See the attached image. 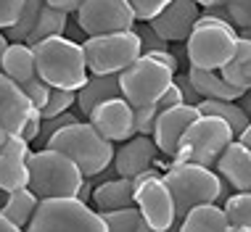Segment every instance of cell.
<instances>
[{
	"label": "cell",
	"mask_w": 251,
	"mask_h": 232,
	"mask_svg": "<svg viewBox=\"0 0 251 232\" xmlns=\"http://www.w3.org/2000/svg\"><path fill=\"white\" fill-rule=\"evenodd\" d=\"M177 64L180 61L172 47L169 50L140 53L125 71H119L122 98L132 108L156 103L167 93V87L172 85L175 74H177Z\"/></svg>",
	"instance_id": "1"
},
{
	"label": "cell",
	"mask_w": 251,
	"mask_h": 232,
	"mask_svg": "<svg viewBox=\"0 0 251 232\" xmlns=\"http://www.w3.org/2000/svg\"><path fill=\"white\" fill-rule=\"evenodd\" d=\"M35 50V66L37 77L45 79L50 87L61 90H79L87 79V61H85V47L82 43L56 35L48 40H40L32 45Z\"/></svg>",
	"instance_id": "2"
},
{
	"label": "cell",
	"mask_w": 251,
	"mask_h": 232,
	"mask_svg": "<svg viewBox=\"0 0 251 232\" xmlns=\"http://www.w3.org/2000/svg\"><path fill=\"white\" fill-rule=\"evenodd\" d=\"M45 148H53V151H61L64 156H69L87 180L103 174L106 169L111 166L114 151H117L114 142L106 140L87 119L58 129V132L48 140Z\"/></svg>",
	"instance_id": "3"
},
{
	"label": "cell",
	"mask_w": 251,
	"mask_h": 232,
	"mask_svg": "<svg viewBox=\"0 0 251 232\" xmlns=\"http://www.w3.org/2000/svg\"><path fill=\"white\" fill-rule=\"evenodd\" d=\"M29 187L40 201L48 198H77L85 174L69 156L53 148H37L29 153Z\"/></svg>",
	"instance_id": "4"
},
{
	"label": "cell",
	"mask_w": 251,
	"mask_h": 232,
	"mask_svg": "<svg viewBox=\"0 0 251 232\" xmlns=\"http://www.w3.org/2000/svg\"><path fill=\"white\" fill-rule=\"evenodd\" d=\"M235 45H238V29L233 24L212 16H201L185 40V56L188 64L196 69L220 71L233 58Z\"/></svg>",
	"instance_id": "5"
},
{
	"label": "cell",
	"mask_w": 251,
	"mask_h": 232,
	"mask_svg": "<svg viewBox=\"0 0 251 232\" xmlns=\"http://www.w3.org/2000/svg\"><path fill=\"white\" fill-rule=\"evenodd\" d=\"M24 232H108L98 209L79 198H48L26 224Z\"/></svg>",
	"instance_id": "6"
},
{
	"label": "cell",
	"mask_w": 251,
	"mask_h": 232,
	"mask_svg": "<svg viewBox=\"0 0 251 232\" xmlns=\"http://www.w3.org/2000/svg\"><path fill=\"white\" fill-rule=\"evenodd\" d=\"M164 182L169 185L177 203V219L188 209L199 203H217L222 190V174L214 166H201V163L188 161H169L164 169Z\"/></svg>",
	"instance_id": "7"
},
{
	"label": "cell",
	"mask_w": 251,
	"mask_h": 232,
	"mask_svg": "<svg viewBox=\"0 0 251 232\" xmlns=\"http://www.w3.org/2000/svg\"><path fill=\"white\" fill-rule=\"evenodd\" d=\"M235 140L230 129L220 116L201 114L191 127L182 132L177 142V153L172 161H188V163H201V166H214L222 151Z\"/></svg>",
	"instance_id": "8"
},
{
	"label": "cell",
	"mask_w": 251,
	"mask_h": 232,
	"mask_svg": "<svg viewBox=\"0 0 251 232\" xmlns=\"http://www.w3.org/2000/svg\"><path fill=\"white\" fill-rule=\"evenodd\" d=\"M90 74H119L143 53V43L135 29L90 35L82 43Z\"/></svg>",
	"instance_id": "9"
},
{
	"label": "cell",
	"mask_w": 251,
	"mask_h": 232,
	"mask_svg": "<svg viewBox=\"0 0 251 232\" xmlns=\"http://www.w3.org/2000/svg\"><path fill=\"white\" fill-rule=\"evenodd\" d=\"M135 206L151 230L161 232L177 224V203L164 182V172L159 169H148L135 177Z\"/></svg>",
	"instance_id": "10"
},
{
	"label": "cell",
	"mask_w": 251,
	"mask_h": 232,
	"mask_svg": "<svg viewBox=\"0 0 251 232\" xmlns=\"http://www.w3.org/2000/svg\"><path fill=\"white\" fill-rule=\"evenodd\" d=\"M74 19L79 22L87 37L135 29V22H138L130 0H82Z\"/></svg>",
	"instance_id": "11"
},
{
	"label": "cell",
	"mask_w": 251,
	"mask_h": 232,
	"mask_svg": "<svg viewBox=\"0 0 251 232\" xmlns=\"http://www.w3.org/2000/svg\"><path fill=\"white\" fill-rule=\"evenodd\" d=\"M159 166L167 169L169 159L159 151V145L153 142V135H132L130 140H125L114 151V161H111L114 172L119 177H130V180Z\"/></svg>",
	"instance_id": "12"
},
{
	"label": "cell",
	"mask_w": 251,
	"mask_h": 232,
	"mask_svg": "<svg viewBox=\"0 0 251 232\" xmlns=\"http://www.w3.org/2000/svg\"><path fill=\"white\" fill-rule=\"evenodd\" d=\"M87 121L111 142H125L132 135H138L135 132V108L122 95L98 103L90 111V116H87Z\"/></svg>",
	"instance_id": "13"
},
{
	"label": "cell",
	"mask_w": 251,
	"mask_h": 232,
	"mask_svg": "<svg viewBox=\"0 0 251 232\" xmlns=\"http://www.w3.org/2000/svg\"><path fill=\"white\" fill-rule=\"evenodd\" d=\"M199 116H201V111H199V106H193V103H180V106L159 111L156 124H153V142L159 145V151L164 153L169 161L177 153V142L182 138V132H185Z\"/></svg>",
	"instance_id": "14"
},
{
	"label": "cell",
	"mask_w": 251,
	"mask_h": 232,
	"mask_svg": "<svg viewBox=\"0 0 251 232\" xmlns=\"http://www.w3.org/2000/svg\"><path fill=\"white\" fill-rule=\"evenodd\" d=\"M199 19H201V5L196 0H172L148 24L153 26L156 35H161L167 43L175 45V43H185Z\"/></svg>",
	"instance_id": "15"
},
{
	"label": "cell",
	"mask_w": 251,
	"mask_h": 232,
	"mask_svg": "<svg viewBox=\"0 0 251 232\" xmlns=\"http://www.w3.org/2000/svg\"><path fill=\"white\" fill-rule=\"evenodd\" d=\"M29 108L32 103L24 95L22 85L0 71V127L8 132H22Z\"/></svg>",
	"instance_id": "16"
},
{
	"label": "cell",
	"mask_w": 251,
	"mask_h": 232,
	"mask_svg": "<svg viewBox=\"0 0 251 232\" xmlns=\"http://www.w3.org/2000/svg\"><path fill=\"white\" fill-rule=\"evenodd\" d=\"M214 169L233 185V190H251V148L233 140L217 159Z\"/></svg>",
	"instance_id": "17"
},
{
	"label": "cell",
	"mask_w": 251,
	"mask_h": 232,
	"mask_svg": "<svg viewBox=\"0 0 251 232\" xmlns=\"http://www.w3.org/2000/svg\"><path fill=\"white\" fill-rule=\"evenodd\" d=\"M119 95H122L119 74H87L85 85L77 90V103H74V108L79 111L82 119H87L98 103H103L108 98H119Z\"/></svg>",
	"instance_id": "18"
},
{
	"label": "cell",
	"mask_w": 251,
	"mask_h": 232,
	"mask_svg": "<svg viewBox=\"0 0 251 232\" xmlns=\"http://www.w3.org/2000/svg\"><path fill=\"white\" fill-rule=\"evenodd\" d=\"M90 203L93 209H98L100 214L103 211H117V209H127L135 203V180L130 177H111V180H103L93 187L90 193Z\"/></svg>",
	"instance_id": "19"
},
{
	"label": "cell",
	"mask_w": 251,
	"mask_h": 232,
	"mask_svg": "<svg viewBox=\"0 0 251 232\" xmlns=\"http://www.w3.org/2000/svg\"><path fill=\"white\" fill-rule=\"evenodd\" d=\"M227 214L220 203H199L180 216V232H230Z\"/></svg>",
	"instance_id": "20"
},
{
	"label": "cell",
	"mask_w": 251,
	"mask_h": 232,
	"mask_svg": "<svg viewBox=\"0 0 251 232\" xmlns=\"http://www.w3.org/2000/svg\"><path fill=\"white\" fill-rule=\"evenodd\" d=\"M0 71L5 77H11L13 82H26L37 74L35 66V50H32L29 43H8L3 53V61H0Z\"/></svg>",
	"instance_id": "21"
},
{
	"label": "cell",
	"mask_w": 251,
	"mask_h": 232,
	"mask_svg": "<svg viewBox=\"0 0 251 232\" xmlns=\"http://www.w3.org/2000/svg\"><path fill=\"white\" fill-rule=\"evenodd\" d=\"M188 79L193 82V87L199 90L201 98H214V100H238L243 90H238L235 85L222 77L220 71H209V69H188Z\"/></svg>",
	"instance_id": "22"
},
{
	"label": "cell",
	"mask_w": 251,
	"mask_h": 232,
	"mask_svg": "<svg viewBox=\"0 0 251 232\" xmlns=\"http://www.w3.org/2000/svg\"><path fill=\"white\" fill-rule=\"evenodd\" d=\"M37 206H40V198L32 193L29 187H19V190H13V193H5V201L0 203V214L8 216L16 227L26 230V224L32 222Z\"/></svg>",
	"instance_id": "23"
},
{
	"label": "cell",
	"mask_w": 251,
	"mask_h": 232,
	"mask_svg": "<svg viewBox=\"0 0 251 232\" xmlns=\"http://www.w3.org/2000/svg\"><path fill=\"white\" fill-rule=\"evenodd\" d=\"M220 74L225 77L230 85H235L243 93H251V40L238 37L233 58L220 69Z\"/></svg>",
	"instance_id": "24"
},
{
	"label": "cell",
	"mask_w": 251,
	"mask_h": 232,
	"mask_svg": "<svg viewBox=\"0 0 251 232\" xmlns=\"http://www.w3.org/2000/svg\"><path fill=\"white\" fill-rule=\"evenodd\" d=\"M29 185V163L26 156L19 153H0V193H13Z\"/></svg>",
	"instance_id": "25"
},
{
	"label": "cell",
	"mask_w": 251,
	"mask_h": 232,
	"mask_svg": "<svg viewBox=\"0 0 251 232\" xmlns=\"http://www.w3.org/2000/svg\"><path fill=\"white\" fill-rule=\"evenodd\" d=\"M199 111L201 114H212V116H220L225 124L233 129L235 138H241V132L249 127V116L246 111L238 106V100H214V98H203L199 103Z\"/></svg>",
	"instance_id": "26"
},
{
	"label": "cell",
	"mask_w": 251,
	"mask_h": 232,
	"mask_svg": "<svg viewBox=\"0 0 251 232\" xmlns=\"http://www.w3.org/2000/svg\"><path fill=\"white\" fill-rule=\"evenodd\" d=\"M66 19H69V13H64V11H58V8H53V5L45 3L43 11H40V16H37L35 29H32L29 37H26V43L35 45V43H40V40H48V37L64 35Z\"/></svg>",
	"instance_id": "27"
},
{
	"label": "cell",
	"mask_w": 251,
	"mask_h": 232,
	"mask_svg": "<svg viewBox=\"0 0 251 232\" xmlns=\"http://www.w3.org/2000/svg\"><path fill=\"white\" fill-rule=\"evenodd\" d=\"M43 5H45V0H24L16 22H13L8 29H3L5 37H8V43H26L29 32L35 29V24H37V16H40V11H43Z\"/></svg>",
	"instance_id": "28"
},
{
	"label": "cell",
	"mask_w": 251,
	"mask_h": 232,
	"mask_svg": "<svg viewBox=\"0 0 251 232\" xmlns=\"http://www.w3.org/2000/svg\"><path fill=\"white\" fill-rule=\"evenodd\" d=\"M227 214V222L233 230L251 232V190H235L233 195L222 203Z\"/></svg>",
	"instance_id": "29"
},
{
	"label": "cell",
	"mask_w": 251,
	"mask_h": 232,
	"mask_svg": "<svg viewBox=\"0 0 251 232\" xmlns=\"http://www.w3.org/2000/svg\"><path fill=\"white\" fill-rule=\"evenodd\" d=\"M103 222L108 232H138L140 224H143V216H140L138 206H127V209H117V211H103Z\"/></svg>",
	"instance_id": "30"
},
{
	"label": "cell",
	"mask_w": 251,
	"mask_h": 232,
	"mask_svg": "<svg viewBox=\"0 0 251 232\" xmlns=\"http://www.w3.org/2000/svg\"><path fill=\"white\" fill-rule=\"evenodd\" d=\"M77 121H82V116H79V111H77V108H69V111H64V114L48 116V119H43V127H40V135H37V140L32 142V145H40V148H45V145H48V140H50L53 135L58 132V129H64V127H69V124H77Z\"/></svg>",
	"instance_id": "31"
},
{
	"label": "cell",
	"mask_w": 251,
	"mask_h": 232,
	"mask_svg": "<svg viewBox=\"0 0 251 232\" xmlns=\"http://www.w3.org/2000/svg\"><path fill=\"white\" fill-rule=\"evenodd\" d=\"M74 103H77V90H61V87H50L48 103H45V108H43V119L69 111V108H74Z\"/></svg>",
	"instance_id": "32"
},
{
	"label": "cell",
	"mask_w": 251,
	"mask_h": 232,
	"mask_svg": "<svg viewBox=\"0 0 251 232\" xmlns=\"http://www.w3.org/2000/svg\"><path fill=\"white\" fill-rule=\"evenodd\" d=\"M22 90H24V95L29 98V103L35 106V108H40L43 111L45 108V103H48V95H50V85L45 79H40L37 74L32 79H26V82H22Z\"/></svg>",
	"instance_id": "33"
},
{
	"label": "cell",
	"mask_w": 251,
	"mask_h": 232,
	"mask_svg": "<svg viewBox=\"0 0 251 232\" xmlns=\"http://www.w3.org/2000/svg\"><path fill=\"white\" fill-rule=\"evenodd\" d=\"M159 103H148V106H138L135 108V132L138 135H153V124L159 116Z\"/></svg>",
	"instance_id": "34"
},
{
	"label": "cell",
	"mask_w": 251,
	"mask_h": 232,
	"mask_svg": "<svg viewBox=\"0 0 251 232\" xmlns=\"http://www.w3.org/2000/svg\"><path fill=\"white\" fill-rule=\"evenodd\" d=\"M169 3H172V0H130L138 22H151V19L159 16Z\"/></svg>",
	"instance_id": "35"
},
{
	"label": "cell",
	"mask_w": 251,
	"mask_h": 232,
	"mask_svg": "<svg viewBox=\"0 0 251 232\" xmlns=\"http://www.w3.org/2000/svg\"><path fill=\"white\" fill-rule=\"evenodd\" d=\"M227 11L235 29H251V0H227Z\"/></svg>",
	"instance_id": "36"
},
{
	"label": "cell",
	"mask_w": 251,
	"mask_h": 232,
	"mask_svg": "<svg viewBox=\"0 0 251 232\" xmlns=\"http://www.w3.org/2000/svg\"><path fill=\"white\" fill-rule=\"evenodd\" d=\"M140 35V43H143V53H148V50H169L172 47V43H167L161 35H156L153 32V26L148 24V22H143V26H138L135 29Z\"/></svg>",
	"instance_id": "37"
},
{
	"label": "cell",
	"mask_w": 251,
	"mask_h": 232,
	"mask_svg": "<svg viewBox=\"0 0 251 232\" xmlns=\"http://www.w3.org/2000/svg\"><path fill=\"white\" fill-rule=\"evenodd\" d=\"M22 5H24V0H0V32L8 29V26L16 22Z\"/></svg>",
	"instance_id": "38"
},
{
	"label": "cell",
	"mask_w": 251,
	"mask_h": 232,
	"mask_svg": "<svg viewBox=\"0 0 251 232\" xmlns=\"http://www.w3.org/2000/svg\"><path fill=\"white\" fill-rule=\"evenodd\" d=\"M40 127H43V111L32 106V108H29V116H26V121H24V129H22L24 140L35 142L37 135H40Z\"/></svg>",
	"instance_id": "39"
},
{
	"label": "cell",
	"mask_w": 251,
	"mask_h": 232,
	"mask_svg": "<svg viewBox=\"0 0 251 232\" xmlns=\"http://www.w3.org/2000/svg\"><path fill=\"white\" fill-rule=\"evenodd\" d=\"M175 85L180 87V93H182V100L185 103H193V106H199L201 103V95H199V90L193 87V82L188 79V74H175Z\"/></svg>",
	"instance_id": "40"
},
{
	"label": "cell",
	"mask_w": 251,
	"mask_h": 232,
	"mask_svg": "<svg viewBox=\"0 0 251 232\" xmlns=\"http://www.w3.org/2000/svg\"><path fill=\"white\" fill-rule=\"evenodd\" d=\"M201 16H212V19H220V22H227V24H233V19H230V11H227V3L206 5V8H201Z\"/></svg>",
	"instance_id": "41"
},
{
	"label": "cell",
	"mask_w": 251,
	"mask_h": 232,
	"mask_svg": "<svg viewBox=\"0 0 251 232\" xmlns=\"http://www.w3.org/2000/svg\"><path fill=\"white\" fill-rule=\"evenodd\" d=\"M64 37H69L74 40V43H85L87 35H85V29L79 26L77 19H66V26H64Z\"/></svg>",
	"instance_id": "42"
},
{
	"label": "cell",
	"mask_w": 251,
	"mask_h": 232,
	"mask_svg": "<svg viewBox=\"0 0 251 232\" xmlns=\"http://www.w3.org/2000/svg\"><path fill=\"white\" fill-rule=\"evenodd\" d=\"M48 5H53V8L64 11V13H77V8L82 5V0H45Z\"/></svg>",
	"instance_id": "43"
},
{
	"label": "cell",
	"mask_w": 251,
	"mask_h": 232,
	"mask_svg": "<svg viewBox=\"0 0 251 232\" xmlns=\"http://www.w3.org/2000/svg\"><path fill=\"white\" fill-rule=\"evenodd\" d=\"M0 232H24V230H22V227H16V224H13L8 216L0 214Z\"/></svg>",
	"instance_id": "44"
},
{
	"label": "cell",
	"mask_w": 251,
	"mask_h": 232,
	"mask_svg": "<svg viewBox=\"0 0 251 232\" xmlns=\"http://www.w3.org/2000/svg\"><path fill=\"white\" fill-rule=\"evenodd\" d=\"M238 106L246 111V116L251 119V93H243V95H241V98H238Z\"/></svg>",
	"instance_id": "45"
},
{
	"label": "cell",
	"mask_w": 251,
	"mask_h": 232,
	"mask_svg": "<svg viewBox=\"0 0 251 232\" xmlns=\"http://www.w3.org/2000/svg\"><path fill=\"white\" fill-rule=\"evenodd\" d=\"M138 232H159V230H151V227H148V224L143 222V224H140V230ZM161 232H180V219H177V224H175V227H169V230H161Z\"/></svg>",
	"instance_id": "46"
},
{
	"label": "cell",
	"mask_w": 251,
	"mask_h": 232,
	"mask_svg": "<svg viewBox=\"0 0 251 232\" xmlns=\"http://www.w3.org/2000/svg\"><path fill=\"white\" fill-rule=\"evenodd\" d=\"M235 140H241L243 145H249V148H251V121H249V127L241 132V138H235Z\"/></svg>",
	"instance_id": "47"
},
{
	"label": "cell",
	"mask_w": 251,
	"mask_h": 232,
	"mask_svg": "<svg viewBox=\"0 0 251 232\" xmlns=\"http://www.w3.org/2000/svg\"><path fill=\"white\" fill-rule=\"evenodd\" d=\"M8 129H3V127H0V153H3L5 151V142H8Z\"/></svg>",
	"instance_id": "48"
},
{
	"label": "cell",
	"mask_w": 251,
	"mask_h": 232,
	"mask_svg": "<svg viewBox=\"0 0 251 232\" xmlns=\"http://www.w3.org/2000/svg\"><path fill=\"white\" fill-rule=\"evenodd\" d=\"M5 47H8V37H5V32H0V61H3Z\"/></svg>",
	"instance_id": "49"
},
{
	"label": "cell",
	"mask_w": 251,
	"mask_h": 232,
	"mask_svg": "<svg viewBox=\"0 0 251 232\" xmlns=\"http://www.w3.org/2000/svg\"><path fill=\"white\" fill-rule=\"evenodd\" d=\"M196 3H199L201 8H206V5H217V3H227V0H196Z\"/></svg>",
	"instance_id": "50"
},
{
	"label": "cell",
	"mask_w": 251,
	"mask_h": 232,
	"mask_svg": "<svg viewBox=\"0 0 251 232\" xmlns=\"http://www.w3.org/2000/svg\"><path fill=\"white\" fill-rule=\"evenodd\" d=\"M238 37H246V40H251V29H238Z\"/></svg>",
	"instance_id": "51"
},
{
	"label": "cell",
	"mask_w": 251,
	"mask_h": 232,
	"mask_svg": "<svg viewBox=\"0 0 251 232\" xmlns=\"http://www.w3.org/2000/svg\"><path fill=\"white\" fill-rule=\"evenodd\" d=\"M230 232H241V230H230Z\"/></svg>",
	"instance_id": "52"
}]
</instances>
